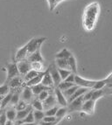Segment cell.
Here are the masks:
<instances>
[{
    "mask_svg": "<svg viewBox=\"0 0 112 125\" xmlns=\"http://www.w3.org/2000/svg\"><path fill=\"white\" fill-rule=\"evenodd\" d=\"M74 85H75V83H71V82H67V81H63L59 84V86L57 87V88H58L60 90H61L62 92H64V91H66L67 89H68L69 88L73 87Z\"/></svg>",
    "mask_w": 112,
    "mask_h": 125,
    "instance_id": "f546056e",
    "label": "cell"
},
{
    "mask_svg": "<svg viewBox=\"0 0 112 125\" xmlns=\"http://www.w3.org/2000/svg\"><path fill=\"white\" fill-rule=\"evenodd\" d=\"M59 70V73H60V77H61V80L63 81H65V80L67 79V78L68 77L69 75L71 74V73H73L71 70H67V69H62V68H58Z\"/></svg>",
    "mask_w": 112,
    "mask_h": 125,
    "instance_id": "1f68e13d",
    "label": "cell"
},
{
    "mask_svg": "<svg viewBox=\"0 0 112 125\" xmlns=\"http://www.w3.org/2000/svg\"><path fill=\"white\" fill-rule=\"evenodd\" d=\"M31 88H32V90H33V94H34V95H39L41 92L46 91V90H47V91H52V90H53L52 88L46 87V86L43 85V84H41V83L33 86V87H32Z\"/></svg>",
    "mask_w": 112,
    "mask_h": 125,
    "instance_id": "9a60e30c",
    "label": "cell"
},
{
    "mask_svg": "<svg viewBox=\"0 0 112 125\" xmlns=\"http://www.w3.org/2000/svg\"><path fill=\"white\" fill-rule=\"evenodd\" d=\"M49 94H50V93H49V91H47V90H46V91H43V92H41L39 95H38V99L43 102L47 98Z\"/></svg>",
    "mask_w": 112,
    "mask_h": 125,
    "instance_id": "ab89813d",
    "label": "cell"
},
{
    "mask_svg": "<svg viewBox=\"0 0 112 125\" xmlns=\"http://www.w3.org/2000/svg\"><path fill=\"white\" fill-rule=\"evenodd\" d=\"M43 121L47 122V123H54V122H59L60 120L56 118V116H46V115H45Z\"/></svg>",
    "mask_w": 112,
    "mask_h": 125,
    "instance_id": "b9f144b4",
    "label": "cell"
},
{
    "mask_svg": "<svg viewBox=\"0 0 112 125\" xmlns=\"http://www.w3.org/2000/svg\"><path fill=\"white\" fill-rule=\"evenodd\" d=\"M12 94L13 92H10L7 95L4 96V98H3L2 102H1V108L2 109H4V108H6L8 105H10V102H11V97H12Z\"/></svg>",
    "mask_w": 112,
    "mask_h": 125,
    "instance_id": "7402d4cb",
    "label": "cell"
},
{
    "mask_svg": "<svg viewBox=\"0 0 112 125\" xmlns=\"http://www.w3.org/2000/svg\"><path fill=\"white\" fill-rule=\"evenodd\" d=\"M46 40V38H34V39H32L28 43H27V48H28V56L30 54L33 53L34 52L40 49V46L42 45L45 40Z\"/></svg>",
    "mask_w": 112,
    "mask_h": 125,
    "instance_id": "7a4b0ae2",
    "label": "cell"
},
{
    "mask_svg": "<svg viewBox=\"0 0 112 125\" xmlns=\"http://www.w3.org/2000/svg\"><path fill=\"white\" fill-rule=\"evenodd\" d=\"M41 84L46 86V87H49V88H52L54 87V81H53V78H52V76H51V74H50L48 69H46V71H45V74H44L43 79H42Z\"/></svg>",
    "mask_w": 112,
    "mask_h": 125,
    "instance_id": "4fadbf2b",
    "label": "cell"
},
{
    "mask_svg": "<svg viewBox=\"0 0 112 125\" xmlns=\"http://www.w3.org/2000/svg\"><path fill=\"white\" fill-rule=\"evenodd\" d=\"M2 112H3V109H1L0 110V117H1V115H2Z\"/></svg>",
    "mask_w": 112,
    "mask_h": 125,
    "instance_id": "681fc988",
    "label": "cell"
},
{
    "mask_svg": "<svg viewBox=\"0 0 112 125\" xmlns=\"http://www.w3.org/2000/svg\"><path fill=\"white\" fill-rule=\"evenodd\" d=\"M15 125H19V124L18 123H15Z\"/></svg>",
    "mask_w": 112,
    "mask_h": 125,
    "instance_id": "f907efd6",
    "label": "cell"
},
{
    "mask_svg": "<svg viewBox=\"0 0 112 125\" xmlns=\"http://www.w3.org/2000/svg\"><path fill=\"white\" fill-rule=\"evenodd\" d=\"M98 13H99V5L97 3L89 4L86 8L84 14V26L87 30H92L94 28Z\"/></svg>",
    "mask_w": 112,
    "mask_h": 125,
    "instance_id": "6da1fadb",
    "label": "cell"
},
{
    "mask_svg": "<svg viewBox=\"0 0 112 125\" xmlns=\"http://www.w3.org/2000/svg\"><path fill=\"white\" fill-rule=\"evenodd\" d=\"M40 72H38V71H36V70H33V69H32L31 71H29L28 73H26V74L23 77V79H24V81H25V83H26L27 81H31L32 79H33L34 77H36L39 73H40Z\"/></svg>",
    "mask_w": 112,
    "mask_h": 125,
    "instance_id": "4316f807",
    "label": "cell"
},
{
    "mask_svg": "<svg viewBox=\"0 0 112 125\" xmlns=\"http://www.w3.org/2000/svg\"><path fill=\"white\" fill-rule=\"evenodd\" d=\"M11 92V88L8 84H4L3 86H0V95L5 96Z\"/></svg>",
    "mask_w": 112,
    "mask_h": 125,
    "instance_id": "d6a6232c",
    "label": "cell"
},
{
    "mask_svg": "<svg viewBox=\"0 0 112 125\" xmlns=\"http://www.w3.org/2000/svg\"><path fill=\"white\" fill-rule=\"evenodd\" d=\"M20 125H36V123H21Z\"/></svg>",
    "mask_w": 112,
    "mask_h": 125,
    "instance_id": "7dc6e473",
    "label": "cell"
},
{
    "mask_svg": "<svg viewBox=\"0 0 112 125\" xmlns=\"http://www.w3.org/2000/svg\"><path fill=\"white\" fill-rule=\"evenodd\" d=\"M55 64L58 68L67 69V70H71L69 67L68 61L67 59H56Z\"/></svg>",
    "mask_w": 112,
    "mask_h": 125,
    "instance_id": "ffe728a7",
    "label": "cell"
},
{
    "mask_svg": "<svg viewBox=\"0 0 112 125\" xmlns=\"http://www.w3.org/2000/svg\"><path fill=\"white\" fill-rule=\"evenodd\" d=\"M84 95V94H83ZM83 95L80 96L73 102H71L68 105V109L69 111H75V110H81V107H82L83 102H84V98Z\"/></svg>",
    "mask_w": 112,
    "mask_h": 125,
    "instance_id": "52a82bcc",
    "label": "cell"
},
{
    "mask_svg": "<svg viewBox=\"0 0 112 125\" xmlns=\"http://www.w3.org/2000/svg\"><path fill=\"white\" fill-rule=\"evenodd\" d=\"M88 91H89V88H82V87H80V88L75 91V94H73L69 99H67L68 103H70L71 102H73V101L75 100V99L78 98V97H80V96L83 95V94H85V93H87Z\"/></svg>",
    "mask_w": 112,
    "mask_h": 125,
    "instance_id": "d6986e66",
    "label": "cell"
},
{
    "mask_svg": "<svg viewBox=\"0 0 112 125\" xmlns=\"http://www.w3.org/2000/svg\"><path fill=\"white\" fill-rule=\"evenodd\" d=\"M58 123V122H54V123H47V122H44V121H41L40 123V125H56Z\"/></svg>",
    "mask_w": 112,
    "mask_h": 125,
    "instance_id": "f6af8a7d",
    "label": "cell"
},
{
    "mask_svg": "<svg viewBox=\"0 0 112 125\" xmlns=\"http://www.w3.org/2000/svg\"><path fill=\"white\" fill-rule=\"evenodd\" d=\"M75 85L79 86V87L92 88H93V86L96 84V81H89V80H85V79H83V78L80 77L79 75L75 74Z\"/></svg>",
    "mask_w": 112,
    "mask_h": 125,
    "instance_id": "8992f818",
    "label": "cell"
},
{
    "mask_svg": "<svg viewBox=\"0 0 112 125\" xmlns=\"http://www.w3.org/2000/svg\"><path fill=\"white\" fill-rule=\"evenodd\" d=\"M44 74H45V72H40L39 74L36 76V77H34L33 79H32L31 81H27L26 83H25V86H27V87H30V88H32V87H33V86L35 85H38V84L41 83L42 81V79H43V76Z\"/></svg>",
    "mask_w": 112,
    "mask_h": 125,
    "instance_id": "e0dca14e",
    "label": "cell"
},
{
    "mask_svg": "<svg viewBox=\"0 0 112 125\" xmlns=\"http://www.w3.org/2000/svg\"><path fill=\"white\" fill-rule=\"evenodd\" d=\"M6 112V115H7V119L11 120V121L16 122V118H17V110L16 108H9L7 110H5Z\"/></svg>",
    "mask_w": 112,
    "mask_h": 125,
    "instance_id": "603a6c76",
    "label": "cell"
},
{
    "mask_svg": "<svg viewBox=\"0 0 112 125\" xmlns=\"http://www.w3.org/2000/svg\"><path fill=\"white\" fill-rule=\"evenodd\" d=\"M75 73H72L64 81H67V82H71V83H75Z\"/></svg>",
    "mask_w": 112,
    "mask_h": 125,
    "instance_id": "ee69618b",
    "label": "cell"
},
{
    "mask_svg": "<svg viewBox=\"0 0 112 125\" xmlns=\"http://www.w3.org/2000/svg\"><path fill=\"white\" fill-rule=\"evenodd\" d=\"M33 93L32 88L30 87L25 86V88L23 90V93H22V100L26 102H29L33 100Z\"/></svg>",
    "mask_w": 112,
    "mask_h": 125,
    "instance_id": "ac0fdd59",
    "label": "cell"
},
{
    "mask_svg": "<svg viewBox=\"0 0 112 125\" xmlns=\"http://www.w3.org/2000/svg\"><path fill=\"white\" fill-rule=\"evenodd\" d=\"M3 98H4V96H1V95H0V103H1V102H2Z\"/></svg>",
    "mask_w": 112,
    "mask_h": 125,
    "instance_id": "c3c4849f",
    "label": "cell"
},
{
    "mask_svg": "<svg viewBox=\"0 0 112 125\" xmlns=\"http://www.w3.org/2000/svg\"><path fill=\"white\" fill-rule=\"evenodd\" d=\"M31 111H33V107H32V105H29L25 109H23V110H20V111H17L16 121H23Z\"/></svg>",
    "mask_w": 112,
    "mask_h": 125,
    "instance_id": "2e32d148",
    "label": "cell"
},
{
    "mask_svg": "<svg viewBox=\"0 0 112 125\" xmlns=\"http://www.w3.org/2000/svg\"><path fill=\"white\" fill-rule=\"evenodd\" d=\"M32 107L34 110H43L44 109V107H43V102L41 101H40L39 99H34L33 100L31 103Z\"/></svg>",
    "mask_w": 112,
    "mask_h": 125,
    "instance_id": "484cf974",
    "label": "cell"
},
{
    "mask_svg": "<svg viewBox=\"0 0 112 125\" xmlns=\"http://www.w3.org/2000/svg\"><path fill=\"white\" fill-rule=\"evenodd\" d=\"M80 87L77 85H74L73 87H71V88H69L68 89H67L66 91L63 92V94L65 95V97H66L67 99H69L71 97V96L73 95V94H75V91H76L78 88H79Z\"/></svg>",
    "mask_w": 112,
    "mask_h": 125,
    "instance_id": "d4e9b609",
    "label": "cell"
},
{
    "mask_svg": "<svg viewBox=\"0 0 112 125\" xmlns=\"http://www.w3.org/2000/svg\"><path fill=\"white\" fill-rule=\"evenodd\" d=\"M24 79H22L21 77H19V76H17V77H14L13 79H11L10 81H9L8 84L9 86H10L11 88H13V89H18V88H19L21 87V86L24 84Z\"/></svg>",
    "mask_w": 112,
    "mask_h": 125,
    "instance_id": "7c38bea8",
    "label": "cell"
},
{
    "mask_svg": "<svg viewBox=\"0 0 112 125\" xmlns=\"http://www.w3.org/2000/svg\"><path fill=\"white\" fill-rule=\"evenodd\" d=\"M28 106H29V105L27 104L26 102H25V101H23V100H20L19 103L15 106V108H16L17 111H20V110H23V109H25Z\"/></svg>",
    "mask_w": 112,
    "mask_h": 125,
    "instance_id": "8d00e7d4",
    "label": "cell"
},
{
    "mask_svg": "<svg viewBox=\"0 0 112 125\" xmlns=\"http://www.w3.org/2000/svg\"><path fill=\"white\" fill-rule=\"evenodd\" d=\"M67 107H60V108H59L58 111H57V113H56V118L59 119V120H60L61 118H63V117L66 115L67 112Z\"/></svg>",
    "mask_w": 112,
    "mask_h": 125,
    "instance_id": "4dcf8cb0",
    "label": "cell"
},
{
    "mask_svg": "<svg viewBox=\"0 0 112 125\" xmlns=\"http://www.w3.org/2000/svg\"><path fill=\"white\" fill-rule=\"evenodd\" d=\"M47 69L53 78V81H54V87L57 88V87L59 86V84L62 81L61 77H60V73H59L58 67H57L56 64L53 63L52 65H50L49 67H48Z\"/></svg>",
    "mask_w": 112,
    "mask_h": 125,
    "instance_id": "3957f363",
    "label": "cell"
},
{
    "mask_svg": "<svg viewBox=\"0 0 112 125\" xmlns=\"http://www.w3.org/2000/svg\"><path fill=\"white\" fill-rule=\"evenodd\" d=\"M92 94H93V89H92V90H89L87 93H85V94H84V95H83L84 102H85V101L91 100V99H92Z\"/></svg>",
    "mask_w": 112,
    "mask_h": 125,
    "instance_id": "7bdbcfd3",
    "label": "cell"
},
{
    "mask_svg": "<svg viewBox=\"0 0 112 125\" xmlns=\"http://www.w3.org/2000/svg\"><path fill=\"white\" fill-rule=\"evenodd\" d=\"M48 4H49V7H50V10H54V9L57 6V4L59 3H60L63 0H47Z\"/></svg>",
    "mask_w": 112,
    "mask_h": 125,
    "instance_id": "f35d334b",
    "label": "cell"
},
{
    "mask_svg": "<svg viewBox=\"0 0 112 125\" xmlns=\"http://www.w3.org/2000/svg\"><path fill=\"white\" fill-rule=\"evenodd\" d=\"M106 86V81L105 80H102V81H96V84L93 86V88L92 89L94 90H100V89H102Z\"/></svg>",
    "mask_w": 112,
    "mask_h": 125,
    "instance_id": "836d02e7",
    "label": "cell"
},
{
    "mask_svg": "<svg viewBox=\"0 0 112 125\" xmlns=\"http://www.w3.org/2000/svg\"><path fill=\"white\" fill-rule=\"evenodd\" d=\"M18 65V68H19V74L22 76H25L27 73L32 70V64L28 60H24V61H19L17 63Z\"/></svg>",
    "mask_w": 112,
    "mask_h": 125,
    "instance_id": "5b68a950",
    "label": "cell"
},
{
    "mask_svg": "<svg viewBox=\"0 0 112 125\" xmlns=\"http://www.w3.org/2000/svg\"><path fill=\"white\" fill-rule=\"evenodd\" d=\"M27 60L30 62H44L43 57H42L41 53H40V50L38 49L36 52H34L33 53L30 54L29 56L27 57Z\"/></svg>",
    "mask_w": 112,
    "mask_h": 125,
    "instance_id": "5bb4252c",
    "label": "cell"
},
{
    "mask_svg": "<svg viewBox=\"0 0 112 125\" xmlns=\"http://www.w3.org/2000/svg\"><path fill=\"white\" fill-rule=\"evenodd\" d=\"M33 115L35 119V123H40L45 117V111L43 110H33Z\"/></svg>",
    "mask_w": 112,
    "mask_h": 125,
    "instance_id": "cb8c5ba5",
    "label": "cell"
},
{
    "mask_svg": "<svg viewBox=\"0 0 112 125\" xmlns=\"http://www.w3.org/2000/svg\"><path fill=\"white\" fill-rule=\"evenodd\" d=\"M1 109H2V108H1V104H0V110H1Z\"/></svg>",
    "mask_w": 112,
    "mask_h": 125,
    "instance_id": "816d5d0a",
    "label": "cell"
},
{
    "mask_svg": "<svg viewBox=\"0 0 112 125\" xmlns=\"http://www.w3.org/2000/svg\"><path fill=\"white\" fill-rule=\"evenodd\" d=\"M15 123L13 121H11V120H7L6 123H5V125H15Z\"/></svg>",
    "mask_w": 112,
    "mask_h": 125,
    "instance_id": "bcb514c9",
    "label": "cell"
},
{
    "mask_svg": "<svg viewBox=\"0 0 112 125\" xmlns=\"http://www.w3.org/2000/svg\"><path fill=\"white\" fill-rule=\"evenodd\" d=\"M36 125H40V124H36Z\"/></svg>",
    "mask_w": 112,
    "mask_h": 125,
    "instance_id": "f5cc1de1",
    "label": "cell"
},
{
    "mask_svg": "<svg viewBox=\"0 0 112 125\" xmlns=\"http://www.w3.org/2000/svg\"><path fill=\"white\" fill-rule=\"evenodd\" d=\"M19 101H20V92L19 90H17L16 92H13L12 97H11L10 104L12 105V106H16L19 102Z\"/></svg>",
    "mask_w": 112,
    "mask_h": 125,
    "instance_id": "83f0119b",
    "label": "cell"
},
{
    "mask_svg": "<svg viewBox=\"0 0 112 125\" xmlns=\"http://www.w3.org/2000/svg\"><path fill=\"white\" fill-rule=\"evenodd\" d=\"M103 94H104V91H102V89H100V90H94L93 89V94H92L91 100H93V101L96 102V100H98L99 98H101Z\"/></svg>",
    "mask_w": 112,
    "mask_h": 125,
    "instance_id": "e575fe53",
    "label": "cell"
},
{
    "mask_svg": "<svg viewBox=\"0 0 112 125\" xmlns=\"http://www.w3.org/2000/svg\"><path fill=\"white\" fill-rule=\"evenodd\" d=\"M6 71H7V80L6 83H8L9 81L14 77L19 76V68H18V65L16 63H9L6 65Z\"/></svg>",
    "mask_w": 112,
    "mask_h": 125,
    "instance_id": "277c9868",
    "label": "cell"
},
{
    "mask_svg": "<svg viewBox=\"0 0 112 125\" xmlns=\"http://www.w3.org/2000/svg\"><path fill=\"white\" fill-rule=\"evenodd\" d=\"M71 56H72V53L67 48H63L62 50L59 52L58 53H56L55 55L56 59H68Z\"/></svg>",
    "mask_w": 112,
    "mask_h": 125,
    "instance_id": "44dd1931",
    "label": "cell"
},
{
    "mask_svg": "<svg viewBox=\"0 0 112 125\" xmlns=\"http://www.w3.org/2000/svg\"><path fill=\"white\" fill-rule=\"evenodd\" d=\"M56 102H57V100H56L55 94L51 93V94L48 95L47 98L43 102L44 109H45V110H47L49 108L54 107L56 105Z\"/></svg>",
    "mask_w": 112,
    "mask_h": 125,
    "instance_id": "30bf717a",
    "label": "cell"
},
{
    "mask_svg": "<svg viewBox=\"0 0 112 125\" xmlns=\"http://www.w3.org/2000/svg\"><path fill=\"white\" fill-rule=\"evenodd\" d=\"M95 103H96V102L93 100L85 101L83 102L82 107H81V110L83 112L88 113V114H93L94 109H95Z\"/></svg>",
    "mask_w": 112,
    "mask_h": 125,
    "instance_id": "8fae6325",
    "label": "cell"
},
{
    "mask_svg": "<svg viewBox=\"0 0 112 125\" xmlns=\"http://www.w3.org/2000/svg\"><path fill=\"white\" fill-rule=\"evenodd\" d=\"M32 64V69L36 70L38 72H44L42 71L43 66H42V62H31Z\"/></svg>",
    "mask_w": 112,
    "mask_h": 125,
    "instance_id": "74e56055",
    "label": "cell"
},
{
    "mask_svg": "<svg viewBox=\"0 0 112 125\" xmlns=\"http://www.w3.org/2000/svg\"><path fill=\"white\" fill-rule=\"evenodd\" d=\"M58 109H59V107H57V106L53 107V108H49V109L45 111V115H46V116H55Z\"/></svg>",
    "mask_w": 112,
    "mask_h": 125,
    "instance_id": "d590c367",
    "label": "cell"
},
{
    "mask_svg": "<svg viewBox=\"0 0 112 125\" xmlns=\"http://www.w3.org/2000/svg\"><path fill=\"white\" fill-rule=\"evenodd\" d=\"M54 94H55L56 100H57V103L61 107H67V99L65 97V95L63 94V92L61 90H60L58 88H54Z\"/></svg>",
    "mask_w": 112,
    "mask_h": 125,
    "instance_id": "ba28073f",
    "label": "cell"
},
{
    "mask_svg": "<svg viewBox=\"0 0 112 125\" xmlns=\"http://www.w3.org/2000/svg\"><path fill=\"white\" fill-rule=\"evenodd\" d=\"M7 115H6V112L4 109H3L2 115H1V117H0V125H5L7 122Z\"/></svg>",
    "mask_w": 112,
    "mask_h": 125,
    "instance_id": "60d3db41",
    "label": "cell"
},
{
    "mask_svg": "<svg viewBox=\"0 0 112 125\" xmlns=\"http://www.w3.org/2000/svg\"><path fill=\"white\" fill-rule=\"evenodd\" d=\"M67 61H68V64H69V67H70L71 71H72L73 73H76L77 66H76V61H75V58L72 55L70 58L67 59Z\"/></svg>",
    "mask_w": 112,
    "mask_h": 125,
    "instance_id": "f1b7e54d",
    "label": "cell"
},
{
    "mask_svg": "<svg viewBox=\"0 0 112 125\" xmlns=\"http://www.w3.org/2000/svg\"><path fill=\"white\" fill-rule=\"evenodd\" d=\"M27 57H28V48H27V45H25L17 51L16 55H15V60L17 62H19V61L26 60Z\"/></svg>",
    "mask_w": 112,
    "mask_h": 125,
    "instance_id": "9c48e42d",
    "label": "cell"
}]
</instances>
